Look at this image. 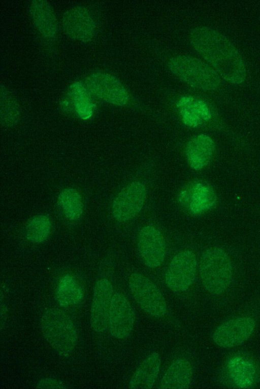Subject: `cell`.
Returning a JSON list of instances; mask_svg holds the SVG:
<instances>
[{"mask_svg":"<svg viewBox=\"0 0 260 389\" xmlns=\"http://www.w3.org/2000/svg\"><path fill=\"white\" fill-rule=\"evenodd\" d=\"M190 40L195 50L226 81L233 84L245 81L246 70L243 60L223 34L212 28L200 26L191 31Z\"/></svg>","mask_w":260,"mask_h":389,"instance_id":"cell-1","label":"cell"},{"mask_svg":"<svg viewBox=\"0 0 260 389\" xmlns=\"http://www.w3.org/2000/svg\"><path fill=\"white\" fill-rule=\"evenodd\" d=\"M160 172L159 158L149 153L133 171L130 180L115 197L112 204L114 219L120 222L134 218L142 210L148 195V183Z\"/></svg>","mask_w":260,"mask_h":389,"instance_id":"cell-2","label":"cell"},{"mask_svg":"<svg viewBox=\"0 0 260 389\" xmlns=\"http://www.w3.org/2000/svg\"><path fill=\"white\" fill-rule=\"evenodd\" d=\"M43 335L51 347L60 356H69L77 342L75 327L68 314L57 308H50L41 319Z\"/></svg>","mask_w":260,"mask_h":389,"instance_id":"cell-3","label":"cell"},{"mask_svg":"<svg viewBox=\"0 0 260 389\" xmlns=\"http://www.w3.org/2000/svg\"><path fill=\"white\" fill-rule=\"evenodd\" d=\"M85 86L90 93L101 99L119 107H132L147 114L160 125L164 118L143 108L131 96L122 84L112 75L105 73H95L85 79Z\"/></svg>","mask_w":260,"mask_h":389,"instance_id":"cell-4","label":"cell"},{"mask_svg":"<svg viewBox=\"0 0 260 389\" xmlns=\"http://www.w3.org/2000/svg\"><path fill=\"white\" fill-rule=\"evenodd\" d=\"M199 271L202 283L208 292L215 295L222 294L231 281V259L222 249L209 247L201 256Z\"/></svg>","mask_w":260,"mask_h":389,"instance_id":"cell-5","label":"cell"},{"mask_svg":"<svg viewBox=\"0 0 260 389\" xmlns=\"http://www.w3.org/2000/svg\"><path fill=\"white\" fill-rule=\"evenodd\" d=\"M169 67L177 77L194 88L213 91L220 85L218 74L211 66L201 60L179 56L170 60Z\"/></svg>","mask_w":260,"mask_h":389,"instance_id":"cell-6","label":"cell"},{"mask_svg":"<svg viewBox=\"0 0 260 389\" xmlns=\"http://www.w3.org/2000/svg\"><path fill=\"white\" fill-rule=\"evenodd\" d=\"M128 286L140 307L149 315L159 318L167 311L165 298L158 287L142 274L134 272L129 276Z\"/></svg>","mask_w":260,"mask_h":389,"instance_id":"cell-7","label":"cell"},{"mask_svg":"<svg viewBox=\"0 0 260 389\" xmlns=\"http://www.w3.org/2000/svg\"><path fill=\"white\" fill-rule=\"evenodd\" d=\"M196 269L194 254L189 250L179 252L173 258L165 273L167 287L174 292L186 290L194 280Z\"/></svg>","mask_w":260,"mask_h":389,"instance_id":"cell-8","label":"cell"},{"mask_svg":"<svg viewBox=\"0 0 260 389\" xmlns=\"http://www.w3.org/2000/svg\"><path fill=\"white\" fill-rule=\"evenodd\" d=\"M255 328V322L250 317L233 319L218 326L213 333L212 339L221 347H235L248 339Z\"/></svg>","mask_w":260,"mask_h":389,"instance_id":"cell-9","label":"cell"},{"mask_svg":"<svg viewBox=\"0 0 260 389\" xmlns=\"http://www.w3.org/2000/svg\"><path fill=\"white\" fill-rule=\"evenodd\" d=\"M135 315L127 298L121 293L113 295L109 317L111 334L117 339H124L131 334L134 327Z\"/></svg>","mask_w":260,"mask_h":389,"instance_id":"cell-10","label":"cell"},{"mask_svg":"<svg viewBox=\"0 0 260 389\" xmlns=\"http://www.w3.org/2000/svg\"><path fill=\"white\" fill-rule=\"evenodd\" d=\"M138 248L144 264L156 268L163 263L166 256V243L160 232L152 226H146L138 235Z\"/></svg>","mask_w":260,"mask_h":389,"instance_id":"cell-11","label":"cell"},{"mask_svg":"<svg viewBox=\"0 0 260 389\" xmlns=\"http://www.w3.org/2000/svg\"><path fill=\"white\" fill-rule=\"evenodd\" d=\"M180 123L193 130L208 127L212 120L211 111L203 100L192 96L180 97L175 103Z\"/></svg>","mask_w":260,"mask_h":389,"instance_id":"cell-12","label":"cell"},{"mask_svg":"<svg viewBox=\"0 0 260 389\" xmlns=\"http://www.w3.org/2000/svg\"><path fill=\"white\" fill-rule=\"evenodd\" d=\"M113 292L112 284L108 279L102 278L95 283L90 312V325L95 332H103L108 328Z\"/></svg>","mask_w":260,"mask_h":389,"instance_id":"cell-13","label":"cell"},{"mask_svg":"<svg viewBox=\"0 0 260 389\" xmlns=\"http://www.w3.org/2000/svg\"><path fill=\"white\" fill-rule=\"evenodd\" d=\"M183 154L188 166L194 171H201L211 161L215 144L209 135L199 133L188 138L183 145Z\"/></svg>","mask_w":260,"mask_h":389,"instance_id":"cell-14","label":"cell"},{"mask_svg":"<svg viewBox=\"0 0 260 389\" xmlns=\"http://www.w3.org/2000/svg\"><path fill=\"white\" fill-rule=\"evenodd\" d=\"M64 32L70 38L86 43L95 33V24L89 11L82 6L74 7L64 12L62 18Z\"/></svg>","mask_w":260,"mask_h":389,"instance_id":"cell-15","label":"cell"},{"mask_svg":"<svg viewBox=\"0 0 260 389\" xmlns=\"http://www.w3.org/2000/svg\"><path fill=\"white\" fill-rule=\"evenodd\" d=\"M161 366L159 354L148 355L134 371L128 383L131 389H150L158 376Z\"/></svg>","mask_w":260,"mask_h":389,"instance_id":"cell-16","label":"cell"},{"mask_svg":"<svg viewBox=\"0 0 260 389\" xmlns=\"http://www.w3.org/2000/svg\"><path fill=\"white\" fill-rule=\"evenodd\" d=\"M29 13L39 32L48 38L54 37L57 31L56 15L52 6L44 0L32 1Z\"/></svg>","mask_w":260,"mask_h":389,"instance_id":"cell-17","label":"cell"},{"mask_svg":"<svg viewBox=\"0 0 260 389\" xmlns=\"http://www.w3.org/2000/svg\"><path fill=\"white\" fill-rule=\"evenodd\" d=\"M192 368L188 360L180 358L173 362L165 372L159 388L187 389L190 384Z\"/></svg>","mask_w":260,"mask_h":389,"instance_id":"cell-18","label":"cell"},{"mask_svg":"<svg viewBox=\"0 0 260 389\" xmlns=\"http://www.w3.org/2000/svg\"><path fill=\"white\" fill-rule=\"evenodd\" d=\"M89 93L85 86L79 82L71 84L68 91L76 114L83 120L89 119L93 113L94 104Z\"/></svg>","mask_w":260,"mask_h":389,"instance_id":"cell-19","label":"cell"},{"mask_svg":"<svg viewBox=\"0 0 260 389\" xmlns=\"http://www.w3.org/2000/svg\"><path fill=\"white\" fill-rule=\"evenodd\" d=\"M83 293L76 279L66 275L60 279L56 292L57 303L62 307L77 304L82 299Z\"/></svg>","mask_w":260,"mask_h":389,"instance_id":"cell-20","label":"cell"},{"mask_svg":"<svg viewBox=\"0 0 260 389\" xmlns=\"http://www.w3.org/2000/svg\"><path fill=\"white\" fill-rule=\"evenodd\" d=\"M58 203L65 216L70 220H77L83 212V202L80 193L73 188L63 190L58 197Z\"/></svg>","mask_w":260,"mask_h":389,"instance_id":"cell-21","label":"cell"},{"mask_svg":"<svg viewBox=\"0 0 260 389\" xmlns=\"http://www.w3.org/2000/svg\"><path fill=\"white\" fill-rule=\"evenodd\" d=\"M1 121L2 124L10 126L15 125L20 116L19 104L8 89L0 87Z\"/></svg>","mask_w":260,"mask_h":389,"instance_id":"cell-22","label":"cell"},{"mask_svg":"<svg viewBox=\"0 0 260 389\" xmlns=\"http://www.w3.org/2000/svg\"><path fill=\"white\" fill-rule=\"evenodd\" d=\"M51 229V222L45 215L36 216L28 220L25 226L27 240L34 243H41L48 237Z\"/></svg>","mask_w":260,"mask_h":389,"instance_id":"cell-23","label":"cell"},{"mask_svg":"<svg viewBox=\"0 0 260 389\" xmlns=\"http://www.w3.org/2000/svg\"><path fill=\"white\" fill-rule=\"evenodd\" d=\"M36 388L37 389H64L67 387L61 381L47 377L40 379L37 384Z\"/></svg>","mask_w":260,"mask_h":389,"instance_id":"cell-24","label":"cell"},{"mask_svg":"<svg viewBox=\"0 0 260 389\" xmlns=\"http://www.w3.org/2000/svg\"><path fill=\"white\" fill-rule=\"evenodd\" d=\"M7 309L5 305L1 306V328L3 329L5 324L7 318Z\"/></svg>","mask_w":260,"mask_h":389,"instance_id":"cell-25","label":"cell"}]
</instances>
